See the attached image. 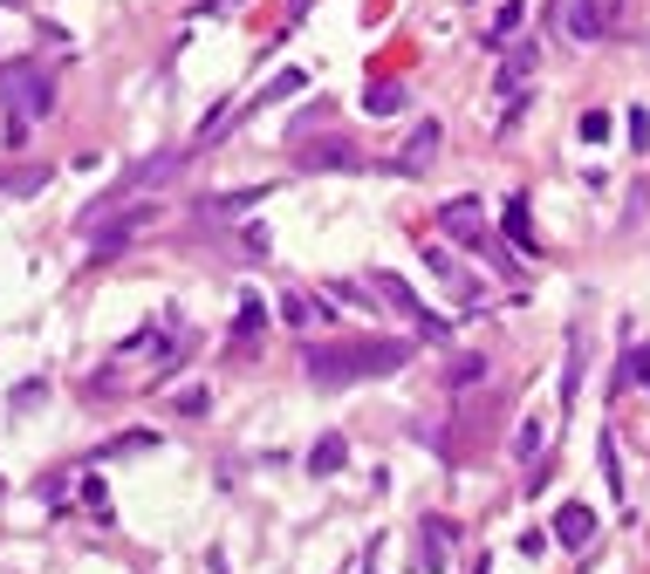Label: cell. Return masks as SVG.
Returning <instances> with one entry per match:
<instances>
[{"label": "cell", "mask_w": 650, "mask_h": 574, "mask_svg": "<svg viewBox=\"0 0 650 574\" xmlns=\"http://www.w3.org/2000/svg\"><path fill=\"white\" fill-rule=\"evenodd\" d=\"M363 110H370V116H397L404 110V82H370V90H363Z\"/></svg>", "instance_id": "20"}, {"label": "cell", "mask_w": 650, "mask_h": 574, "mask_svg": "<svg viewBox=\"0 0 650 574\" xmlns=\"http://www.w3.org/2000/svg\"><path fill=\"white\" fill-rule=\"evenodd\" d=\"M370 295H384V301H390L397 315H412L425 342H453V321H445L438 308H425V301H418V287L404 280V274H370Z\"/></svg>", "instance_id": "3"}, {"label": "cell", "mask_w": 650, "mask_h": 574, "mask_svg": "<svg viewBox=\"0 0 650 574\" xmlns=\"http://www.w3.org/2000/svg\"><path fill=\"white\" fill-rule=\"evenodd\" d=\"M412 362V342L397 336H356V342H308L302 369L315 390H343V383H363V377H390V369Z\"/></svg>", "instance_id": "1"}, {"label": "cell", "mask_w": 650, "mask_h": 574, "mask_svg": "<svg viewBox=\"0 0 650 574\" xmlns=\"http://www.w3.org/2000/svg\"><path fill=\"white\" fill-rule=\"evenodd\" d=\"M158 444V431H124V438H110L97 459H131V451H151Z\"/></svg>", "instance_id": "23"}, {"label": "cell", "mask_w": 650, "mask_h": 574, "mask_svg": "<svg viewBox=\"0 0 650 574\" xmlns=\"http://www.w3.org/2000/svg\"><path fill=\"white\" fill-rule=\"evenodd\" d=\"M8 8H21V0H8Z\"/></svg>", "instance_id": "32"}, {"label": "cell", "mask_w": 650, "mask_h": 574, "mask_svg": "<svg viewBox=\"0 0 650 574\" xmlns=\"http://www.w3.org/2000/svg\"><path fill=\"white\" fill-rule=\"evenodd\" d=\"M83 500H90L97 513H110V492H103V479H83Z\"/></svg>", "instance_id": "30"}, {"label": "cell", "mask_w": 650, "mask_h": 574, "mask_svg": "<svg viewBox=\"0 0 650 574\" xmlns=\"http://www.w3.org/2000/svg\"><path fill=\"white\" fill-rule=\"evenodd\" d=\"M438 226L453 233L459 246H473V254H486V260H500V246H494V233H486V219H479V198H445V205H438ZM500 267H514V260H500Z\"/></svg>", "instance_id": "4"}, {"label": "cell", "mask_w": 650, "mask_h": 574, "mask_svg": "<svg viewBox=\"0 0 650 574\" xmlns=\"http://www.w3.org/2000/svg\"><path fill=\"white\" fill-rule=\"evenodd\" d=\"M295 164H302V172H390V157H363V151H349V144H315V151H302Z\"/></svg>", "instance_id": "8"}, {"label": "cell", "mask_w": 650, "mask_h": 574, "mask_svg": "<svg viewBox=\"0 0 650 574\" xmlns=\"http://www.w3.org/2000/svg\"><path fill=\"white\" fill-rule=\"evenodd\" d=\"M302 82H308V75H302V69H281V75H274V82H267V90H261V103H288V96H295V90H302Z\"/></svg>", "instance_id": "26"}, {"label": "cell", "mask_w": 650, "mask_h": 574, "mask_svg": "<svg viewBox=\"0 0 650 574\" xmlns=\"http://www.w3.org/2000/svg\"><path fill=\"white\" fill-rule=\"evenodd\" d=\"M343 459H349V438H343V431H322L315 451H308V472H315V479H336Z\"/></svg>", "instance_id": "14"}, {"label": "cell", "mask_w": 650, "mask_h": 574, "mask_svg": "<svg viewBox=\"0 0 650 574\" xmlns=\"http://www.w3.org/2000/svg\"><path fill=\"white\" fill-rule=\"evenodd\" d=\"M548 533H555L561 547H576V554H589V547H596V533H602V520H596V513H589L582 500H568V506L555 513V526H548Z\"/></svg>", "instance_id": "9"}, {"label": "cell", "mask_w": 650, "mask_h": 574, "mask_svg": "<svg viewBox=\"0 0 650 574\" xmlns=\"http://www.w3.org/2000/svg\"><path fill=\"white\" fill-rule=\"evenodd\" d=\"M0 500H8V479H0Z\"/></svg>", "instance_id": "31"}, {"label": "cell", "mask_w": 650, "mask_h": 574, "mask_svg": "<svg viewBox=\"0 0 650 574\" xmlns=\"http://www.w3.org/2000/svg\"><path fill=\"white\" fill-rule=\"evenodd\" d=\"M158 219V205H131V213H116V219H97V226H83L90 239H97V260H110L116 254V246H131L144 226Z\"/></svg>", "instance_id": "6"}, {"label": "cell", "mask_w": 650, "mask_h": 574, "mask_svg": "<svg viewBox=\"0 0 650 574\" xmlns=\"http://www.w3.org/2000/svg\"><path fill=\"white\" fill-rule=\"evenodd\" d=\"M576 131H582V144H609L617 116H609V110H582V123H576Z\"/></svg>", "instance_id": "25"}, {"label": "cell", "mask_w": 650, "mask_h": 574, "mask_svg": "<svg viewBox=\"0 0 650 574\" xmlns=\"http://www.w3.org/2000/svg\"><path fill=\"white\" fill-rule=\"evenodd\" d=\"M596 451H602V479H609V500H623V492H630V485H623V465H617V444H609V438H602Z\"/></svg>", "instance_id": "27"}, {"label": "cell", "mask_w": 650, "mask_h": 574, "mask_svg": "<svg viewBox=\"0 0 650 574\" xmlns=\"http://www.w3.org/2000/svg\"><path fill=\"white\" fill-rule=\"evenodd\" d=\"M425 267H431V274H438L445 287H453L459 301H479V280H466V274L453 267V254H445V246H425Z\"/></svg>", "instance_id": "15"}, {"label": "cell", "mask_w": 650, "mask_h": 574, "mask_svg": "<svg viewBox=\"0 0 650 574\" xmlns=\"http://www.w3.org/2000/svg\"><path fill=\"white\" fill-rule=\"evenodd\" d=\"M630 144L650 151V116H643V110H630Z\"/></svg>", "instance_id": "29"}, {"label": "cell", "mask_w": 650, "mask_h": 574, "mask_svg": "<svg viewBox=\"0 0 650 574\" xmlns=\"http://www.w3.org/2000/svg\"><path fill=\"white\" fill-rule=\"evenodd\" d=\"M473 383H486V356H459L453 362V390H473Z\"/></svg>", "instance_id": "28"}, {"label": "cell", "mask_w": 650, "mask_h": 574, "mask_svg": "<svg viewBox=\"0 0 650 574\" xmlns=\"http://www.w3.org/2000/svg\"><path fill=\"white\" fill-rule=\"evenodd\" d=\"M438 137H445L438 123H418V131L404 137V151L390 157V172H397V178H418V172H431V157H438Z\"/></svg>", "instance_id": "10"}, {"label": "cell", "mask_w": 650, "mask_h": 574, "mask_svg": "<svg viewBox=\"0 0 650 574\" xmlns=\"http://www.w3.org/2000/svg\"><path fill=\"white\" fill-rule=\"evenodd\" d=\"M548 438H555V424L541 418V410H527V418H520V431H514V459H520V465H535L541 451H548Z\"/></svg>", "instance_id": "13"}, {"label": "cell", "mask_w": 650, "mask_h": 574, "mask_svg": "<svg viewBox=\"0 0 650 574\" xmlns=\"http://www.w3.org/2000/svg\"><path fill=\"white\" fill-rule=\"evenodd\" d=\"M185 157H192V151H165V157H144V164H131V172H124V185H131V192H138V185H158V178L185 172Z\"/></svg>", "instance_id": "16"}, {"label": "cell", "mask_w": 650, "mask_h": 574, "mask_svg": "<svg viewBox=\"0 0 650 574\" xmlns=\"http://www.w3.org/2000/svg\"><path fill=\"white\" fill-rule=\"evenodd\" d=\"M582 390V336H568V362H561V410H576Z\"/></svg>", "instance_id": "19"}, {"label": "cell", "mask_w": 650, "mask_h": 574, "mask_svg": "<svg viewBox=\"0 0 650 574\" xmlns=\"http://www.w3.org/2000/svg\"><path fill=\"white\" fill-rule=\"evenodd\" d=\"M520 21H527V8H520V0H507V8L494 14V28H486V49H500V41H507V34H514Z\"/></svg>", "instance_id": "24"}, {"label": "cell", "mask_w": 650, "mask_h": 574, "mask_svg": "<svg viewBox=\"0 0 650 574\" xmlns=\"http://www.w3.org/2000/svg\"><path fill=\"white\" fill-rule=\"evenodd\" d=\"M561 28H568V41H609L617 34V0H561Z\"/></svg>", "instance_id": "5"}, {"label": "cell", "mask_w": 650, "mask_h": 574, "mask_svg": "<svg viewBox=\"0 0 650 574\" xmlns=\"http://www.w3.org/2000/svg\"><path fill=\"white\" fill-rule=\"evenodd\" d=\"M445 533H453L445 520H425V541H418V567H425V574L445 567Z\"/></svg>", "instance_id": "18"}, {"label": "cell", "mask_w": 650, "mask_h": 574, "mask_svg": "<svg viewBox=\"0 0 650 574\" xmlns=\"http://www.w3.org/2000/svg\"><path fill=\"white\" fill-rule=\"evenodd\" d=\"M261 328H267V308H261V295H247V301H240V315H233V342H254Z\"/></svg>", "instance_id": "21"}, {"label": "cell", "mask_w": 650, "mask_h": 574, "mask_svg": "<svg viewBox=\"0 0 650 574\" xmlns=\"http://www.w3.org/2000/svg\"><path fill=\"white\" fill-rule=\"evenodd\" d=\"M630 383H643V390H650V342H643V349H630V356H623V369H617V390H630Z\"/></svg>", "instance_id": "22"}, {"label": "cell", "mask_w": 650, "mask_h": 574, "mask_svg": "<svg viewBox=\"0 0 650 574\" xmlns=\"http://www.w3.org/2000/svg\"><path fill=\"white\" fill-rule=\"evenodd\" d=\"M281 321L308 336V328H329L336 315H329V301H322V295H302V287H288V295H281Z\"/></svg>", "instance_id": "11"}, {"label": "cell", "mask_w": 650, "mask_h": 574, "mask_svg": "<svg viewBox=\"0 0 650 574\" xmlns=\"http://www.w3.org/2000/svg\"><path fill=\"white\" fill-rule=\"evenodd\" d=\"M500 233H507V246H514V254L541 260V233H535V219H527V198H507V213H500Z\"/></svg>", "instance_id": "12"}, {"label": "cell", "mask_w": 650, "mask_h": 574, "mask_svg": "<svg viewBox=\"0 0 650 574\" xmlns=\"http://www.w3.org/2000/svg\"><path fill=\"white\" fill-rule=\"evenodd\" d=\"M535 69H541V49H535V41H520V49L500 62V75H494V96H507V116H500V123L520 116V103H527V96H520V82L535 75Z\"/></svg>", "instance_id": "7"}, {"label": "cell", "mask_w": 650, "mask_h": 574, "mask_svg": "<svg viewBox=\"0 0 650 574\" xmlns=\"http://www.w3.org/2000/svg\"><path fill=\"white\" fill-rule=\"evenodd\" d=\"M0 103H8V144H28V123L55 110V75L42 62H0Z\"/></svg>", "instance_id": "2"}, {"label": "cell", "mask_w": 650, "mask_h": 574, "mask_svg": "<svg viewBox=\"0 0 650 574\" xmlns=\"http://www.w3.org/2000/svg\"><path fill=\"white\" fill-rule=\"evenodd\" d=\"M267 185H247V192H226V198H206L199 213H213V219H233V213H247V205H261Z\"/></svg>", "instance_id": "17"}]
</instances>
